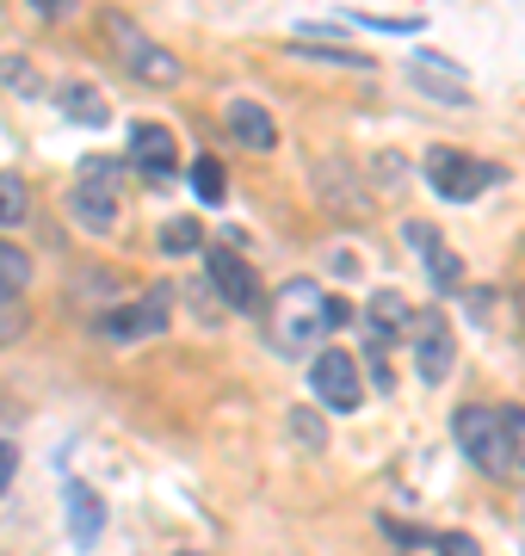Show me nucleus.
I'll use <instances>...</instances> for the list:
<instances>
[{"mask_svg":"<svg viewBox=\"0 0 525 556\" xmlns=\"http://www.w3.org/2000/svg\"><path fill=\"white\" fill-rule=\"evenodd\" d=\"M346 321H353V309L341 298H328L322 285H309V278H291L272 298V346L279 353H309V346H322Z\"/></svg>","mask_w":525,"mask_h":556,"instance_id":"f257e3e1","label":"nucleus"},{"mask_svg":"<svg viewBox=\"0 0 525 556\" xmlns=\"http://www.w3.org/2000/svg\"><path fill=\"white\" fill-rule=\"evenodd\" d=\"M451 433H458V445H464V457L483 470V477H507L513 470V457H507V433H501V415H488V408H458L451 415Z\"/></svg>","mask_w":525,"mask_h":556,"instance_id":"f03ea898","label":"nucleus"},{"mask_svg":"<svg viewBox=\"0 0 525 556\" xmlns=\"http://www.w3.org/2000/svg\"><path fill=\"white\" fill-rule=\"evenodd\" d=\"M105 38L118 43V56H124V68H130V75L155 80V87H174V80H180V56H174V50H162L155 38H142L124 13H105Z\"/></svg>","mask_w":525,"mask_h":556,"instance_id":"7ed1b4c3","label":"nucleus"},{"mask_svg":"<svg viewBox=\"0 0 525 556\" xmlns=\"http://www.w3.org/2000/svg\"><path fill=\"white\" fill-rule=\"evenodd\" d=\"M309 390L316 402H328L334 415H353L364 402V378H359V358L346 353V346H322L316 365H309Z\"/></svg>","mask_w":525,"mask_h":556,"instance_id":"20e7f679","label":"nucleus"},{"mask_svg":"<svg viewBox=\"0 0 525 556\" xmlns=\"http://www.w3.org/2000/svg\"><path fill=\"white\" fill-rule=\"evenodd\" d=\"M495 167L488 161H476V155H464V149H426V186L439 192V199H451V204H464V199H476L483 186H495Z\"/></svg>","mask_w":525,"mask_h":556,"instance_id":"39448f33","label":"nucleus"},{"mask_svg":"<svg viewBox=\"0 0 525 556\" xmlns=\"http://www.w3.org/2000/svg\"><path fill=\"white\" fill-rule=\"evenodd\" d=\"M75 217L87 229H118V161H87V186H75Z\"/></svg>","mask_w":525,"mask_h":556,"instance_id":"423d86ee","label":"nucleus"},{"mask_svg":"<svg viewBox=\"0 0 525 556\" xmlns=\"http://www.w3.org/2000/svg\"><path fill=\"white\" fill-rule=\"evenodd\" d=\"M167 328V291L155 285L149 298L137 303H124V309H105L100 316V334L105 340H142V334H162Z\"/></svg>","mask_w":525,"mask_h":556,"instance_id":"0eeeda50","label":"nucleus"},{"mask_svg":"<svg viewBox=\"0 0 525 556\" xmlns=\"http://www.w3.org/2000/svg\"><path fill=\"white\" fill-rule=\"evenodd\" d=\"M210 285L229 309H260V278L235 248H210Z\"/></svg>","mask_w":525,"mask_h":556,"instance_id":"6e6552de","label":"nucleus"},{"mask_svg":"<svg viewBox=\"0 0 525 556\" xmlns=\"http://www.w3.org/2000/svg\"><path fill=\"white\" fill-rule=\"evenodd\" d=\"M408 334H414V353H421V378L439 383L445 371H451V358H458L445 316H414V321H408Z\"/></svg>","mask_w":525,"mask_h":556,"instance_id":"1a4fd4ad","label":"nucleus"},{"mask_svg":"<svg viewBox=\"0 0 525 556\" xmlns=\"http://www.w3.org/2000/svg\"><path fill=\"white\" fill-rule=\"evenodd\" d=\"M130 161H137L149 179H174V167H180L174 130H167V124H137V130H130Z\"/></svg>","mask_w":525,"mask_h":556,"instance_id":"9d476101","label":"nucleus"},{"mask_svg":"<svg viewBox=\"0 0 525 556\" xmlns=\"http://www.w3.org/2000/svg\"><path fill=\"white\" fill-rule=\"evenodd\" d=\"M408 241H414V254L426 260V273H433V285H439V291H458V285H464V260H458L439 236H433V223H408Z\"/></svg>","mask_w":525,"mask_h":556,"instance_id":"9b49d317","label":"nucleus"},{"mask_svg":"<svg viewBox=\"0 0 525 556\" xmlns=\"http://www.w3.org/2000/svg\"><path fill=\"white\" fill-rule=\"evenodd\" d=\"M62 501H68V532H75V544H93V538L105 532L100 495H93L87 482H68V489H62Z\"/></svg>","mask_w":525,"mask_h":556,"instance_id":"f8f14e48","label":"nucleus"},{"mask_svg":"<svg viewBox=\"0 0 525 556\" xmlns=\"http://www.w3.org/2000/svg\"><path fill=\"white\" fill-rule=\"evenodd\" d=\"M56 105H62L75 124H87V130H100V124L112 118L105 93H100V87H87V80H62V87H56Z\"/></svg>","mask_w":525,"mask_h":556,"instance_id":"ddd939ff","label":"nucleus"},{"mask_svg":"<svg viewBox=\"0 0 525 556\" xmlns=\"http://www.w3.org/2000/svg\"><path fill=\"white\" fill-rule=\"evenodd\" d=\"M364 321H371V340L384 346V340L408 334V321H414V309H408V298H396V291H377V298L364 303Z\"/></svg>","mask_w":525,"mask_h":556,"instance_id":"4468645a","label":"nucleus"},{"mask_svg":"<svg viewBox=\"0 0 525 556\" xmlns=\"http://www.w3.org/2000/svg\"><path fill=\"white\" fill-rule=\"evenodd\" d=\"M229 137L247 142V149H272V142H279V130H272V118H266L254 100H235V105H229Z\"/></svg>","mask_w":525,"mask_h":556,"instance_id":"2eb2a0df","label":"nucleus"},{"mask_svg":"<svg viewBox=\"0 0 525 556\" xmlns=\"http://www.w3.org/2000/svg\"><path fill=\"white\" fill-rule=\"evenodd\" d=\"M25 278H31V254L13 248V241H0V298H20Z\"/></svg>","mask_w":525,"mask_h":556,"instance_id":"dca6fc26","label":"nucleus"},{"mask_svg":"<svg viewBox=\"0 0 525 556\" xmlns=\"http://www.w3.org/2000/svg\"><path fill=\"white\" fill-rule=\"evenodd\" d=\"M291 56L334 62V68H371V56H364V50H346V43H291Z\"/></svg>","mask_w":525,"mask_h":556,"instance_id":"f3484780","label":"nucleus"},{"mask_svg":"<svg viewBox=\"0 0 525 556\" xmlns=\"http://www.w3.org/2000/svg\"><path fill=\"white\" fill-rule=\"evenodd\" d=\"M192 186H199V199H204V204H222V199H229V179H222V161L199 155V161H192Z\"/></svg>","mask_w":525,"mask_h":556,"instance_id":"a211bd4d","label":"nucleus"},{"mask_svg":"<svg viewBox=\"0 0 525 556\" xmlns=\"http://www.w3.org/2000/svg\"><path fill=\"white\" fill-rule=\"evenodd\" d=\"M192 248H204V223L174 217V223L162 229V254H192Z\"/></svg>","mask_w":525,"mask_h":556,"instance_id":"6ab92c4d","label":"nucleus"},{"mask_svg":"<svg viewBox=\"0 0 525 556\" xmlns=\"http://www.w3.org/2000/svg\"><path fill=\"white\" fill-rule=\"evenodd\" d=\"M25 211H31V199H25V179L0 174V223H25Z\"/></svg>","mask_w":525,"mask_h":556,"instance_id":"aec40b11","label":"nucleus"},{"mask_svg":"<svg viewBox=\"0 0 525 556\" xmlns=\"http://www.w3.org/2000/svg\"><path fill=\"white\" fill-rule=\"evenodd\" d=\"M501 433H507V457H513V470H525V408H507Z\"/></svg>","mask_w":525,"mask_h":556,"instance_id":"412c9836","label":"nucleus"},{"mask_svg":"<svg viewBox=\"0 0 525 556\" xmlns=\"http://www.w3.org/2000/svg\"><path fill=\"white\" fill-rule=\"evenodd\" d=\"M426 544H433L439 556H483V544H476L470 532H439V538H426Z\"/></svg>","mask_w":525,"mask_h":556,"instance_id":"4be33fe9","label":"nucleus"},{"mask_svg":"<svg viewBox=\"0 0 525 556\" xmlns=\"http://www.w3.org/2000/svg\"><path fill=\"white\" fill-rule=\"evenodd\" d=\"M20 334H25V309L13 298H0V346H13Z\"/></svg>","mask_w":525,"mask_h":556,"instance_id":"5701e85b","label":"nucleus"},{"mask_svg":"<svg viewBox=\"0 0 525 556\" xmlns=\"http://www.w3.org/2000/svg\"><path fill=\"white\" fill-rule=\"evenodd\" d=\"M291 433L304 439V445H322V427H316V415H309V408H297V415H291Z\"/></svg>","mask_w":525,"mask_h":556,"instance_id":"b1692460","label":"nucleus"},{"mask_svg":"<svg viewBox=\"0 0 525 556\" xmlns=\"http://www.w3.org/2000/svg\"><path fill=\"white\" fill-rule=\"evenodd\" d=\"M0 75H7V87H20V93H31V68H25L20 56H7V62H0Z\"/></svg>","mask_w":525,"mask_h":556,"instance_id":"393cba45","label":"nucleus"},{"mask_svg":"<svg viewBox=\"0 0 525 556\" xmlns=\"http://www.w3.org/2000/svg\"><path fill=\"white\" fill-rule=\"evenodd\" d=\"M13 470H20V445H7V439H0V495H7Z\"/></svg>","mask_w":525,"mask_h":556,"instance_id":"a878e982","label":"nucleus"},{"mask_svg":"<svg viewBox=\"0 0 525 556\" xmlns=\"http://www.w3.org/2000/svg\"><path fill=\"white\" fill-rule=\"evenodd\" d=\"M377 174H384V186H396V179H402V161H396V155H377Z\"/></svg>","mask_w":525,"mask_h":556,"instance_id":"bb28decb","label":"nucleus"},{"mask_svg":"<svg viewBox=\"0 0 525 556\" xmlns=\"http://www.w3.org/2000/svg\"><path fill=\"white\" fill-rule=\"evenodd\" d=\"M31 13H43V20H56V13H62V0H31Z\"/></svg>","mask_w":525,"mask_h":556,"instance_id":"cd10ccee","label":"nucleus"}]
</instances>
